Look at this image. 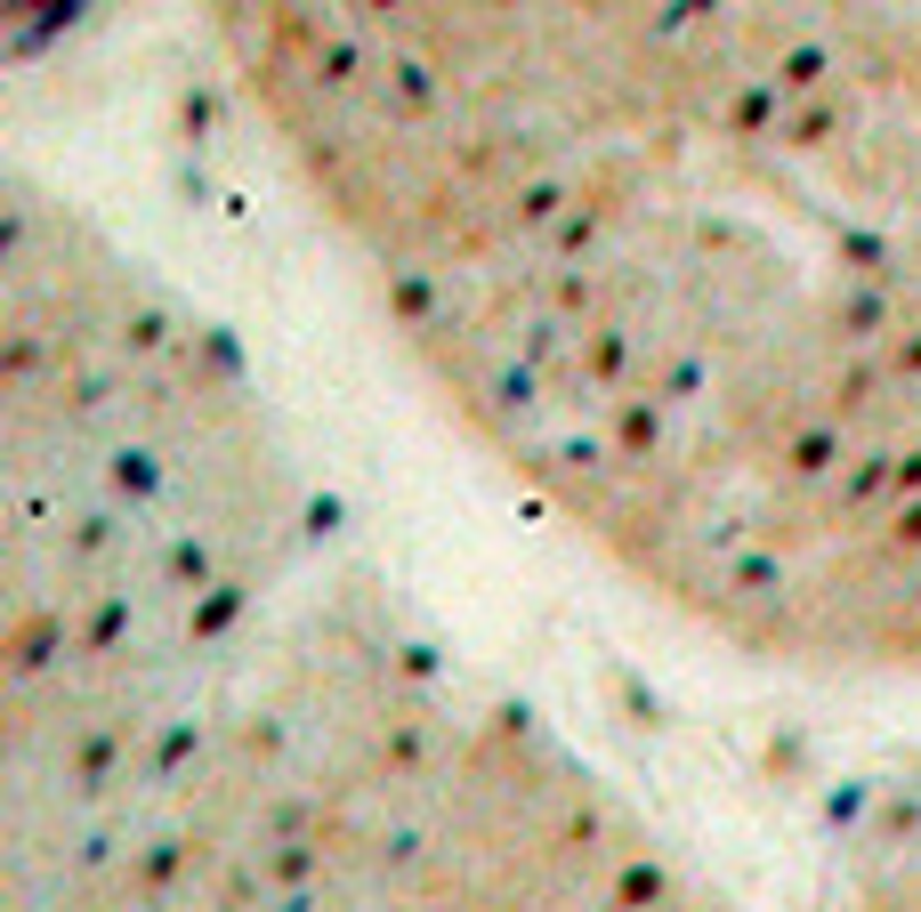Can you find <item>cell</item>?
<instances>
[{
	"mask_svg": "<svg viewBox=\"0 0 921 912\" xmlns=\"http://www.w3.org/2000/svg\"><path fill=\"white\" fill-rule=\"evenodd\" d=\"M0 912H735L389 582H316L0 760Z\"/></svg>",
	"mask_w": 921,
	"mask_h": 912,
	"instance_id": "6da1fadb",
	"label": "cell"
}]
</instances>
